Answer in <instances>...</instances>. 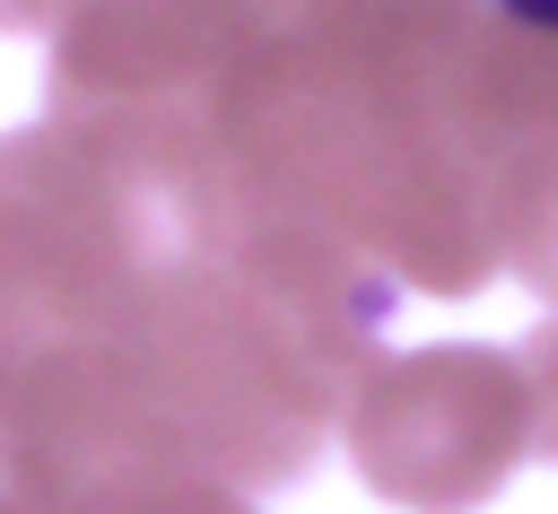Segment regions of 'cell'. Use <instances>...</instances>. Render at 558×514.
Wrapping results in <instances>:
<instances>
[{"label": "cell", "instance_id": "1", "mask_svg": "<svg viewBox=\"0 0 558 514\" xmlns=\"http://www.w3.org/2000/svg\"><path fill=\"white\" fill-rule=\"evenodd\" d=\"M392 279L253 192L209 122L0 131V514L122 470L296 479L375 357Z\"/></svg>", "mask_w": 558, "mask_h": 514}, {"label": "cell", "instance_id": "7", "mask_svg": "<svg viewBox=\"0 0 558 514\" xmlns=\"http://www.w3.org/2000/svg\"><path fill=\"white\" fill-rule=\"evenodd\" d=\"M52 26V0H0V35H35Z\"/></svg>", "mask_w": 558, "mask_h": 514}, {"label": "cell", "instance_id": "5", "mask_svg": "<svg viewBox=\"0 0 558 514\" xmlns=\"http://www.w3.org/2000/svg\"><path fill=\"white\" fill-rule=\"evenodd\" d=\"M488 235L497 270L558 305V35L488 26Z\"/></svg>", "mask_w": 558, "mask_h": 514}, {"label": "cell", "instance_id": "8", "mask_svg": "<svg viewBox=\"0 0 558 514\" xmlns=\"http://www.w3.org/2000/svg\"><path fill=\"white\" fill-rule=\"evenodd\" d=\"M506 17H523V26H541V35H558V0H497Z\"/></svg>", "mask_w": 558, "mask_h": 514}, {"label": "cell", "instance_id": "6", "mask_svg": "<svg viewBox=\"0 0 558 514\" xmlns=\"http://www.w3.org/2000/svg\"><path fill=\"white\" fill-rule=\"evenodd\" d=\"M514 357H523V392H532V453L558 462V314H549Z\"/></svg>", "mask_w": 558, "mask_h": 514}, {"label": "cell", "instance_id": "2", "mask_svg": "<svg viewBox=\"0 0 558 514\" xmlns=\"http://www.w3.org/2000/svg\"><path fill=\"white\" fill-rule=\"evenodd\" d=\"M497 0H253L209 105L227 166L375 279L480 296Z\"/></svg>", "mask_w": 558, "mask_h": 514}, {"label": "cell", "instance_id": "3", "mask_svg": "<svg viewBox=\"0 0 558 514\" xmlns=\"http://www.w3.org/2000/svg\"><path fill=\"white\" fill-rule=\"evenodd\" d=\"M357 479L401 514H480L532 453V392L523 357L488 340L445 348H375L340 401Z\"/></svg>", "mask_w": 558, "mask_h": 514}, {"label": "cell", "instance_id": "4", "mask_svg": "<svg viewBox=\"0 0 558 514\" xmlns=\"http://www.w3.org/2000/svg\"><path fill=\"white\" fill-rule=\"evenodd\" d=\"M253 0H52V113L209 122Z\"/></svg>", "mask_w": 558, "mask_h": 514}]
</instances>
